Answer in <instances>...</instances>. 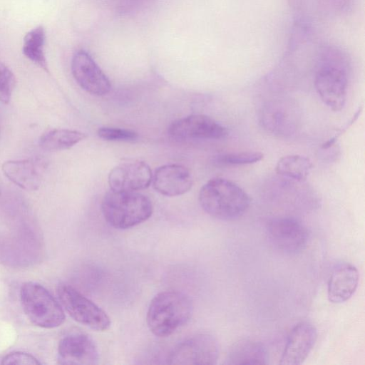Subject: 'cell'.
Returning <instances> with one entry per match:
<instances>
[{
    "label": "cell",
    "instance_id": "22",
    "mask_svg": "<svg viewBox=\"0 0 365 365\" xmlns=\"http://www.w3.org/2000/svg\"><path fill=\"white\" fill-rule=\"evenodd\" d=\"M263 158L260 152L245 151L220 154L212 158V162L218 165H240L257 163Z\"/></svg>",
    "mask_w": 365,
    "mask_h": 365
},
{
    "label": "cell",
    "instance_id": "2",
    "mask_svg": "<svg viewBox=\"0 0 365 365\" xmlns=\"http://www.w3.org/2000/svg\"><path fill=\"white\" fill-rule=\"evenodd\" d=\"M199 202L209 215L221 220H233L240 218L247 212L250 205V198L235 182L215 178L201 187Z\"/></svg>",
    "mask_w": 365,
    "mask_h": 365
},
{
    "label": "cell",
    "instance_id": "17",
    "mask_svg": "<svg viewBox=\"0 0 365 365\" xmlns=\"http://www.w3.org/2000/svg\"><path fill=\"white\" fill-rule=\"evenodd\" d=\"M268 352L259 341L242 339L234 343L229 349L226 364H266Z\"/></svg>",
    "mask_w": 365,
    "mask_h": 365
},
{
    "label": "cell",
    "instance_id": "24",
    "mask_svg": "<svg viewBox=\"0 0 365 365\" xmlns=\"http://www.w3.org/2000/svg\"><path fill=\"white\" fill-rule=\"evenodd\" d=\"M98 135L103 140L112 141H133L138 137L133 130L110 127L99 128Z\"/></svg>",
    "mask_w": 365,
    "mask_h": 365
},
{
    "label": "cell",
    "instance_id": "5",
    "mask_svg": "<svg viewBox=\"0 0 365 365\" xmlns=\"http://www.w3.org/2000/svg\"><path fill=\"white\" fill-rule=\"evenodd\" d=\"M20 298L23 310L35 326L52 329L65 321L61 304L41 284L27 282L21 288Z\"/></svg>",
    "mask_w": 365,
    "mask_h": 365
},
{
    "label": "cell",
    "instance_id": "16",
    "mask_svg": "<svg viewBox=\"0 0 365 365\" xmlns=\"http://www.w3.org/2000/svg\"><path fill=\"white\" fill-rule=\"evenodd\" d=\"M41 168L33 159L8 160L2 164L4 175L16 185L27 191L38 189L41 183Z\"/></svg>",
    "mask_w": 365,
    "mask_h": 365
},
{
    "label": "cell",
    "instance_id": "4",
    "mask_svg": "<svg viewBox=\"0 0 365 365\" xmlns=\"http://www.w3.org/2000/svg\"><path fill=\"white\" fill-rule=\"evenodd\" d=\"M101 210L111 227L125 230L149 219L153 213V205L147 196L137 191L110 190L103 198Z\"/></svg>",
    "mask_w": 365,
    "mask_h": 365
},
{
    "label": "cell",
    "instance_id": "14",
    "mask_svg": "<svg viewBox=\"0 0 365 365\" xmlns=\"http://www.w3.org/2000/svg\"><path fill=\"white\" fill-rule=\"evenodd\" d=\"M154 189L161 195L175 197L188 192L192 185L189 170L178 164L159 167L152 178Z\"/></svg>",
    "mask_w": 365,
    "mask_h": 365
},
{
    "label": "cell",
    "instance_id": "3",
    "mask_svg": "<svg viewBox=\"0 0 365 365\" xmlns=\"http://www.w3.org/2000/svg\"><path fill=\"white\" fill-rule=\"evenodd\" d=\"M348 64L343 53L334 48L322 53L314 75V86L322 101L330 109L341 110L348 89Z\"/></svg>",
    "mask_w": 365,
    "mask_h": 365
},
{
    "label": "cell",
    "instance_id": "26",
    "mask_svg": "<svg viewBox=\"0 0 365 365\" xmlns=\"http://www.w3.org/2000/svg\"><path fill=\"white\" fill-rule=\"evenodd\" d=\"M0 192H1V187H0Z\"/></svg>",
    "mask_w": 365,
    "mask_h": 365
},
{
    "label": "cell",
    "instance_id": "19",
    "mask_svg": "<svg viewBox=\"0 0 365 365\" xmlns=\"http://www.w3.org/2000/svg\"><path fill=\"white\" fill-rule=\"evenodd\" d=\"M46 31L43 26H38L26 33L24 37L22 53L37 66L48 72L45 55Z\"/></svg>",
    "mask_w": 365,
    "mask_h": 365
},
{
    "label": "cell",
    "instance_id": "25",
    "mask_svg": "<svg viewBox=\"0 0 365 365\" xmlns=\"http://www.w3.org/2000/svg\"><path fill=\"white\" fill-rule=\"evenodd\" d=\"M1 364H41V362L33 355L21 351H14L6 355L1 360Z\"/></svg>",
    "mask_w": 365,
    "mask_h": 365
},
{
    "label": "cell",
    "instance_id": "11",
    "mask_svg": "<svg viewBox=\"0 0 365 365\" xmlns=\"http://www.w3.org/2000/svg\"><path fill=\"white\" fill-rule=\"evenodd\" d=\"M99 353L93 339L82 333H73L61 339L58 346L60 364L94 365Z\"/></svg>",
    "mask_w": 365,
    "mask_h": 365
},
{
    "label": "cell",
    "instance_id": "12",
    "mask_svg": "<svg viewBox=\"0 0 365 365\" xmlns=\"http://www.w3.org/2000/svg\"><path fill=\"white\" fill-rule=\"evenodd\" d=\"M149 165L140 160H128L114 167L108 175L110 190L138 191L147 188L152 182Z\"/></svg>",
    "mask_w": 365,
    "mask_h": 365
},
{
    "label": "cell",
    "instance_id": "8",
    "mask_svg": "<svg viewBox=\"0 0 365 365\" xmlns=\"http://www.w3.org/2000/svg\"><path fill=\"white\" fill-rule=\"evenodd\" d=\"M267 234L272 244L286 254H296L307 246L309 233L299 220L280 217L271 220L267 225Z\"/></svg>",
    "mask_w": 365,
    "mask_h": 365
},
{
    "label": "cell",
    "instance_id": "15",
    "mask_svg": "<svg viewBox=\"0 0 365 365\" xmlns=\"http://www.w3.org/2000/svg\"><path fill=\"white\" fill-rule=\"evenodd\" d=\"M359 279L358 269L351 263L342 262L335 264L327 282L329 302L341 304L349 300L357 289Z\"/></svg>",
    "mask_w": 365,
    "mask_h": 365
},
{
    "label": "cell",
    "instance_id": "6",
    "mask_svg": "<svg viewBox=\"0 0 365 365\" xmlns=\"http://www.w3.org/2000/svg\"><path fill=\"white\" fill-rule=\"evenodd\" d=\"M57 294L61 306L77 322L97 331L110 328L111 322L106 312L73 287L59 284Z\"/></svg>",
    "mask_w": 365,
    "mask_h": 365
},
{
    "label": "cell",
    "instance_id": "20",
    "mask_svg": "<svg viewBox=\"0 0 365 365\" xmlns=\"http://www.w3.org/2000/svg\"><path fill=\"white\" fill-rule=\"evenodd\" d=\"M86 138L80 131L69 129H53L43 134L39 139L40 147L48 151L69 149Z\"/></svg>",
    "mask_w": 365,
    "mask_h": 365
},
{
    "label": "cell",
    "instance_id": "18",
    "mask_svg": "<svg viewBox=\"0 0 365 365\" xmlns=\"http://www.w3.org/2000/svg\"><path fill=\"white\" fill-rule=\"evenodd\" d=\"M284 105L272 104L266 106L261 115L263 126L269 132L285 135L291 134L296 128L295 117Z\"/></svg>",
    "mask_w": 365,
    "mask_h": 365
},
{
    "label": "cell",
    "instance_id": "7",
    "mask_svg": "<svg viewBox=\"0 0 365 365\" xmlns=\"http://www.w3.org/2000/svg\"><path fill=\"white\" fill-rule=\"evenodd\" d=\"M220 346L210 334L190 336L170 351L167 360L170 364H215L219 358Z\"/></svg>",
    "mask_w": 365,
    "mask_h": 365
},
{
    "label": "cell",
    "instance_id": "23",
    "mask_svg": "<svg viewBox=\"0 0 365 365\" xmlns=\"http://www.w3.org/2000/svg\"><path fill=\"white\" fill-rule=\"evenodd\" d=\"M16 84V79L11 70L0 62V101L8 104Z\"/></svg>",
    "mask_w": 365,
    "mask_h": 365
},
{
    "label": "cell",
    "instance_id": "10",
    "mask_svg": "<svg viewBox=\"0 0 365 365\" xmlns=\"http://www.w3.org/2000/svg\"><path fill=\"white\" fill-rule=\"evenodd\" d=\"M168 132L182 139H222L228 134L225 127L202 114H193L173 121Z\"/></svg>",
    "mask_w": 365,
    "mask_h": 365
},
{
    "label": "cell",
    "instance_id": "21",
    "mask_svg": "<svg viewBox=\"0 0 365 365\" xmlns=\"http://www.w3.org/2000/svg\"><path fill=\"white\" fill-rule=\"evenodd\" d=\"M312 167V163L307 157L289 155L281 158L277 161L275 171L284 177L302 181L307 178Z\"/></svg>",
    "mask_w": 365,
    "mask_h": 365
},
{
    "label": "cell",
    "instance_id": "9",
    "mask_svg": "<svg viewBox=\"0 0 365 365\" xmlns=\"http://www.w3.org/2000/svg\"><path fill=\"white\" fill-rule=\"evenodd\" d=\"M71 72L77 83L88 93L103 96L111 88V84L89 53L77 51L71 60Z\"/></svg>",
    "mask_w": 365,
    "mask_h": 365
},
{
    "label": "cell",
    "instance_id": "13",
    "mask_svg": "<svg viewBox=\"0 0 365 365\" xmlns=\"http://www.w3.org/2000/svg\"><path fill=\"white\" fill-rule=\"evenodd\" d=\"M317 339L314 324L304 321L297 324L289 331L279 364L299 365L307 358Z\"/></svg>",
    "mask_w": 365,
    "mask_h": 365
},
{
    "label": "cell",
    "instance_id": "1",
    "mask_svg": "<svg viewBox=\"0 0 365 365\" xmlns=\"http://www.w3.org/2000/svg\"><path fill=\"white\" fill-rule=\"evenodd\" d=\"M192 311V300L186 294L176 290L164 291L151 300L146 323L154 335L167 337L187 323Z\"/></svg>",
    "mask_w": 365,
    "mask_h": 365
}]
</instances>
